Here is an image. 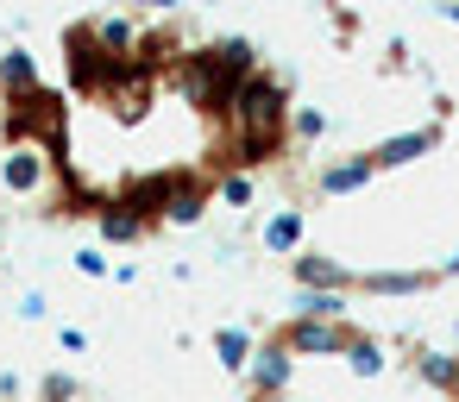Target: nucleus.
Returning <instances> with one entry per match:
<instances>
[{"label":"nucleus","mask_w":459,"mask_h":402,"mask_svg":"<svg viewBox=\"0 0 459 402\" xmlns=\"http://www.w3.org/2000/svg\"><path fill=\"white\" fill-rule=\"evenodd\" d=\"M227 120L239 126V145H233V170H252L264 164L277 145H283V120H290V101H283V76H264L252 70L239 82V95L227 101Z\"/></svg>","instance_id":"1"},{"label":"nucleus","mask_w":459,"mask_h":402,"mask_svg":"<svg viewBox=\"0 0 459 402\" xmlns=\"http://www.w3.org/2000/svg\"><path fill=\"white\" fill-rule=\"evenodd\" d=\"M290 358H340L352 346V327L346 321H290L283 339H277Z\"/></svg>","instance_id":"2"},{"label":"nucleus","mask_w":459,"mask_h":402,"mask_svg":"<svg viewBox=\"0 0 459 402\" xmlns=\"http://www.w3.org/2000/svg\"><path fill=\"white\" fill-rule=\"evenodd\" d=\"M0 183H7L13 195H45L51 183V151L39 139H13L7 158H0Z\"/></svg>","instance_id":"3"},{"label":"nucleus","mask_w":459,"mask_h":402,"mask_svg":"<svg viewBox=\"0 0 459 402\" xmlns=\"http://www.w3.org/2000/svg\"><path fill=\"white\" fill-rule=\"evenodd\" d=\"M290 377H296V358H290L277 339H258V352H252V364H246L252 402H264V396H290Z\"/></svg>","instance_id":"4"},{"label":"nucleus","mask_w":459,"mask_h":402,"mask_svg":"<svg viewBox=\"0 0 459 402\" xmlns=\"http://www.w3.org/2000/svg\"><path fill=\"white\" fill-rule=\"evenodd\" d=\"M371 176H377L371 151H352V158H340V164H321V170H315V195H321V201H346V195L371 189Z\"/></svg>","instance_id":"5"},{"label":"nucleus","mask_w":459,"mask_h":402,"mask_svg":"<svg viewBox=\"0 0 459 402\" xmlns=\"http://www.w3.org/2000/svg\"><path fill=\"white\" fill-rule=\"evenodd\" d=\"M208 201H214V189H208L202 176H164V214H158V220H170V227H202Z\"/></svg>","instance_id":"6"},{"label":"nucleus","mask_w":459,"mask_h":402,"mask_svg":"<svg viewBox=\"0 0 459 402\" xmlns=\"http://www.w3.org/2000/svg\"><path fill=\"white\" fill-rule=\"evenodd\" d=\"M434 145H440V133H434V126H421V133H396V139H384V145L371 151V164H377V170H409V164H415V158H428Z\"/></svg>","instance_id":"7"},{"label":"nucleus","mask_w":459,"mask_h":402,"mask_svg":"<svg viewBox=\"0 0 459 402\" xmlns=\"http://www.w3.org/2000/svg\"><path fill=\"white\" fill-rule=\"evenodd\" d=\"M264 252H277V258H296L302 252V239H308V214L302 208H277V214H264Z\"/></svg>","instance_id":"8"},{"label":"nucleus","mask_w":459,"mask_h":402,"mask_svg":"<svg viewBox=\"0 0 459 402\" xmlns=\"http://www.w3.org/2000/svg\"><path fill=\"white\" fill-rule=\"evenodd\" d=\"M45 82H39V57L26 51V45H13V51H0V95L7 101H26V95H39Z\"/></svg>","instance_id":"9"},{"label":"nucleus","mask_w":459,"mask_h":402,"mask_svg":"<svg viewBox=\"0 0 459 402\" xmlns=\"http://www.w3.org/2000/svg\"><path fill=\"white\" fill-rule=\"evenodd\" d=\"M290 270H296V283H302V289H340V295L352 289V270H340L327 252H296V258H290Z\"/></svg>","instance_id":"10"},{"label":"nucleus","mask_w":459,"mask_h":402,"mask_svg":"<svg viewBox=\"0 0 459 402\" xmlns=\"http://www.w3.org/2000/svg\"><path fill=\"white\" fill-rule=\"evenodd\" d=\"M252 352H258V333L252 327H214V364L221 371H233V377H246V364H252Z\"/></svg>","instance_id":"11"},{"label":"nucleus","mask_w":459,"mask_h":402,"mask_svg":"<svg viewBox=\"0 0 459 402\" xmlns=\"http://www.w3.org/2000/svg\"><path fill=\"white\" fill-rule=\"evenodd\" d=\"M365 295H421L428 283H434V270H365V277H352Z\"/></svg>","instance_id":"12"},{"label":"nucleus","mask_w":459,"mask_h":402,"mask_svg":"<svg viewBox=\"0 0 459 402\" xmlns=\"http://www.w3.org/2000/svg\"><path fill=\"white\" fill-rule=\"evenodd\" d=\"M95 233H101L108 245H133V239L145 233V220H139L133 208H120V201H114V208H101V214H95Z\"/></svg>","instance_id":"13"},{"label":"nucleus","mask_w":459,"mask_h":402,"mask_svg":"<svg viewBox=\"0 0 459 402\" xmlns=\"http://www.w3.org/2000/svg\"><path fill=\"white\" fill-rule=\"evenodd\" d=\"M346 295L340 289H296V321H340Z\"/></svg>","instance_id":"14"},{"label":"nucleus","mask_w":459,"mask_h":402,"mask_svg":"<svg viewBox=\"0 0 459 402\" xmlns=\"http://www.w3.org/2000/svg\"><path fill=\"white\" fill-rule=\"evenodd\" d=\"M340 358H346V371H352V377H384V364H390V358H384V346H377V339H365V333H352V346H346Z\"/></svg>","instance_id":"15"},{"label":"nucleus","mask_w":459,"mask_h":402,"mask_svg":"<svg viewBox=\"0 0 459 402\" xmlns=\"http://www.w3.org/2000/svg\"><path fill=\"white\" fill-rule=\"evenodd\" d=\"M453 371H459V358H453V352H415V377H421V383L453 389Z\"/></svg>","instance_id":"16"},{"label":"nucleus","mask_w":459,"mask_h":402,"mask_svg":"<svg viewBox=\"0 0 459 402\" xmlns=\"http://www.w3.org/2000/svg\"><path fill=\"white\" fill-rule=\"evenodd\" d=\"M214 195H221L227 208H252V195H258V183H252V170H227Z\"/></svg>","instance_id":"17"},{"label":"nucleus","mask_w":459,"mask_h":402,"mask_svg":"<svg viewBox=\"0 0 459 402\" xmlns=\"http://www.w3.org/2000/svg\"><path fill=\"white\" fill-rule=\"evenodd\" d=\"M39 402H76V377L70 371H45L39 377Z\"/></svg>","instance_id":"18"},{"label":"nucleus","mask_w":459,"mask_h":402,"mask_svg":"<svg viewBox=\"0 0 459 402\" xmlns=\"http://www.w3.org/2000/svg\"><path fill=\"white\" fill-rule=\"evenodd\" d=\"M290 126H296V139H308V145H315V139H327V114H321V107H296V114H290Z\"/></svg>","instance_id":"19"},{"label":"nucleus","mask_w":459,"mask_h":402,"mask_svg":"<svg viewBox=\"0 0 459 402\" xmlns=\"http://www.w3.org/2000/svg\"><path fill=\"white\" fill-rule=\"evenodd\" d=\"M70 264H76L82 277H95V283H101V277H114V264L101 258V245H82V252H70Z\"/></svg>","instance_id":"20"},{"label":"nucleus","mask_w":459,"mask_h":402,"mask_svg":"<svg viewBox=\"0 0 459 402\" xmlns=\"http://www.w3.org/2000/svg\"><path fill=\"white\" fill-rule=\"evenodd\" d=\"M13 314H20V321H45V314H51V302H45V295H39V289H26V295H20V308H13Z\"/></svg>","instance_id":"21"},{"label":"nucleus","mask_w":459,"mask_h":402,"mask_svg":"<svg viewBox=\"0 0 459 402\" xmlns=\"http://www.w3.org/2000/svg\"><path fill=\"white\" fill-rule=\"evenodd\" d=\"M57 346H64V352H89V333H82V327H57Z\"/></svg>","instance_id":"22"},{"label":"nucleus","mask_w":459,"mask_h":402,"mask_svg":"<svg viewBox=\"0 0 459 402\" xmlns=\"http://www.w3.org/2000/svg\"><path fill=\"white\" fill-rule=\"evenodd\" d=\"M434 277H459V245H453V252L440 258V270H434Z\"/></svg>","instance_id":"23"},{"label":"nucleus","mask_w":459,"mask_h":402,"mask_svg":"<svg viewBox=\"0 0 459 402\" xmlns=\"http://www.w3.org/2000/svg\"><path fill=\"white\" fill-rule=\"evenodd\" d=\"M7 396H20V377H13V371H0V402H7Z\"/></svg>","instance_id":"24"},{"label":"nucleus","mask_w":459,"mask_h":402,"mask_svg":"<svg viewBox=\"0 0 459 402\" xmlns=\"http://www.w3.org/2000/svg\"><path fill=\"white\" fill-rule=\"evenodd\" d=\"M440 20H446V26H459V7H440Z\"/></svg>","instance_id":"25"},{"label":"nucleus","mask_w":459,"mask_h":402,"mask_svg":"<svg viewBox=\"0 0 459 402\" xmlns=\"http://www.w3.org/2000/svg\"><path fill=\"white\" fill-rule=\"evenodd\" d=\"M446 396H459V371H453V389H446Z\"/></svg>","instance_id":"26"},{"label":"nucleus","mask_w":459,"mask_h":402,"mask_svg":"<svg viewBox=\"0 0 459 402\" xmlns=\"http://www.w3.org/2000/svg\"><path fill=\"white\" fill-rule=\"evenodd\" d=\"M264 402H290V396H264Z\"/></svg>","instance_id":"27"}]
</instances>
